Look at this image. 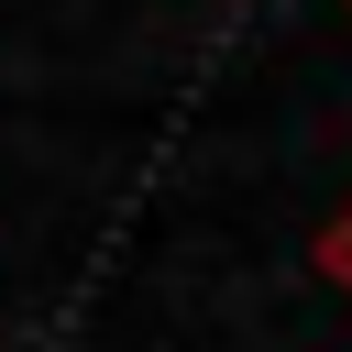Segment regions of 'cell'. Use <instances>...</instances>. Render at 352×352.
<instances>
[{
  "mask_svg": "<svg viewBox=\"0 0 352 352\" xmlns=\"http://www.w3.org/2000/svg\"><path fill=\"white\" fill-rule=\"evenodd\" d=\"M319 275H330V286H341V297H352V209H341V220H330V231H319Z\"/></svg>",
  "mask_w": 352,
  "mask_h": 352,
  "instance_id": "cell-1",
  "label": "cell"
},
{
  "mask_svg": "<svg viewBox=\"0 0 352 352\" xmlns=\"http://www.w3.org/2000/svg\"><path fill=\"white\" fill-rule=\"evenodd\" d=\"M341 11H352V0H341Z\"/></svg>",
  "mask_w": 352,
  "mask_h": 352,
  "instance_id": "cell-2",
  "label": "cell"
}]
</instances>
